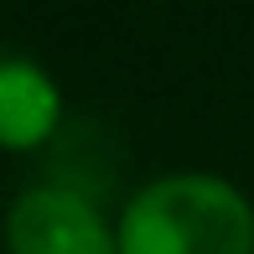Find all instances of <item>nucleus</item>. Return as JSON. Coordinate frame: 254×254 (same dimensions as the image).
<instances>
[{"instance_id":"1","label":"nucleus","mask_w":254,"mask_h":254,"mask_svg":"<svg viewBox=\"0 0 254 254\" xmlns=\"http://www.w3.org/2000/svg\"><path fill=\"white\" fill-rule=\"evenodd\" d=\"M120 254H254V202L218 171H166L114 218Z\"/></svg>"},{"instance_id":"2","label":"nucleus","mask_w":254,"mask_h":254,"mask_svg":"<svg viewBox=\"0 0 254 254\" xmlns=\"http://www.w3.org/2000/svg\"><path fill=\"white\" fill-rule=\"evenodd\" d=\"M5 254H120L114 218L67 182H31L5 213Z\"/></svg>"},{"instance_id":"3","label":"nucleus","mask_w":254,"mask_h":254,"mask_svg":"<svg viewBox=\"0 0 254 254\" xmlns=\"http://www.w3.org/2000/svg\"><path fill=\"white\" fill-rule=\"evenodd\" d=\"M63 125V88L31 57H0V151L26 156Z\"/></svg>"}]
</instances>
